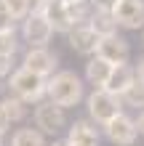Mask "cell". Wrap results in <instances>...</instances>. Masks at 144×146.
<instances>
[{"instance_id": "cell-1", "label": "cell", "mask_w": 144, "mask_h": 146, "mask_svg": "<svg viewBox=\"0 0 144 146\" xmlns=\"http://www.w3.org/2000/svg\"><path fill=\"white\" fill-rule=\"evenodd\" d=\"M48 98L59 106H75L83 98V82L75 72H59L48 82Z\"/></svg>"}, {"instance_id": "cell-2", "label": "cell", "mask_w": 144, "mask_h": 146, "mask_svg": "<svg viewBox=\"0 0 144 146\" xmlns=\"http://www.w3.org/2000/svg\"><path fill=\"white\" fill-rule=\"evenodd\" d=\"M11 90L19 96L21 101H38L43 93H48V82L43 74L27 69V66H21L19 72L11 74Z\"/></svg>"}, {"instance_id": "cell-3", "label": "cell", "mask_w": 144, "mask_h": 146, "mask_svg": "<svg viewBox=\"0 0 144 146\" xmlns=\"http://www.w3.org/2000/svg\"><path fill=\"white\" fill-rule=\"evenodd\" d=\"M88 111L96 122H109L112 117L120 114V96L109 93L107 88H96L88 96Z\"/></svg>"}, {"instance_id": "cell-4", "label": "cell", "mask_w": 144, "mask_h": 146, "mask_svg": "<svg viewBox=\"0 0 144 146\" xmlns=\"http://www.w3.org/2000/svg\"><path fill=\"white\" fill-rule=\"evenodd\" d=\"M51 35H54V27H51V21L46 19L43 11H32L24 16V37H27V42L32 48L46 45L51 40Z\"/></svg>"}, {"instance_id": "cell-5", "label": "cell", "mask_w": 144, "mask_h": 146, "mask_svg": "<svg viewBox=\"0 0 144 146\" xmlns=\"http://www.w3.org/2000/svg\"><path fill=\"white\" fill-rule=\"evenodd\" d=\"M104 130H107V138L112 143H120V146H131L136 141V133H139V125L133 122L131 117H125L123 111L117 117H112L109 122H104Z\"/></svg>"}, {"instance_id": "cell-6", "label": "cell", "mask_w": 144, "mask_h": 146, "mask_svg": "<svg viewBox=\"0 0 144 146\" xmlns=\"http://www.w3.org/2000/svg\"><path fill=\"white\" fill-rule=\"evenodd\" d=\"M35 125L43 133H59L64 127V106H59L56 101H46L35 109Z\"/></svg>"}, {"instance_id": "cell-7", "label": "cell", "mask_w": 144, "mask_h": 146, "mask_svg": "<svg viewBox=\"0 0 144 146\" xmlns=\"http://www.w3.org/2000/svg\"><path fill=\"white\" fill-rule=\"evenodd\" d=\"M115 19L125 29H139L144 27V3L141 0H117L112 8Z\"/></svg>"}, {"instance_id": "cell-8", "label": "cell", "mask_w": 144, "mask_h": 146, "mask_svg": "<svg viewBox=\"0 0 144 146\" xmlns=\"http://www.w3.org/2000/svg\"><path fill=\"white\" fill-rule=\"evenodd\" d=\"M43 13L51 21L54 32H70L75 27V19L70 13V3H67V0H48L43 5Z\"/></svg>"}, {"instance_id": "cell-9", "label": "cell", "mask_w": 144, "mask_h": 146, "mask_svg": "<svg viewBox=\"0 0 144 146\" xmlns=\"http://www.w3.org/2000/svg\"><path fill=\"white\" fill-rule=\"evenodd\" d=\"M101 35L91 27V24H75L70 29V45L78 50V53L88 56V53H96V45H99Z\"/></svg>"}, {"instance_id": "cell-10", "label": "cell", "mask_w": 144, "mask_h": 146, "mask_svg": "<svg viewBox=\"0 0 144 146\" xmlns=\"http://www.w3.org/2000/svg\"><path fill=\"white\" fill-rule=\"evenodd\" d=\"M96 56L107 58L109 64H125L128 61V42L117 35H104L96 45Z\"/></svg>"}, {"instance_id": "cell-11", "label": "cell", "mask_w": 144, "mask_h": 146, "mask_svg": "<svg viewBox=\"0 0 144 146\" xmlns=\"http://www.w3.org/2000/svg\"><path fill=\"white\" fill-rule=\"evenodd\" d=\"M133 82H136V72H133L128 64H115L112 66V74H109V80H107L104 88L109 93H115V96H123Z\"/></svg>"}, {"instance_id": "cell-12", "label": "cell", "mask_w": 144, "mask_h": 146, "mask_svg": "<svg viewBox=\"0 0 144 146\" xmlns=\"http://www.w3.org/2000/svg\"><path fill=\"white\" fill-rule=\"evenodd\" d=\"M24 66L46 77V74H51V72L56 69V56L48 53L43 45H40V48H32L29 53H27V58H24Z\"/></svg>"}, {"instance_id": "cell-13", "label": "cell", "mask_w": 144, "mask_h": 146, "mask_svg": "<svg viewBox=\"0 0 144 146\" xmlns=\"http://www.w3.org/2000/svg\"><path fill=\"white\" fill-rule=\"evenodd\" d=\"M112 66H115V64H109L107 58H101V56L91 58V61L86 64V77H88V82L96 85V88H104L107 80H109V74H112Z\"/></svg>"}, {"instance_id": "cell-14", "label": "cell", "mask_w": 144, "mask_h": 146, "mask_svg": "<svg viewBox=\"0 0 144 146\" xmlns=\"http://www.w3.org/2000/svg\"><path fill=\"white\" fill-rule=\"evenodd\" d=\"M67 141L72 146H99V133H96V127L88 125V122H75L70 127V138Z\"/></svg>"}, {"instance_id": "cell-15", "label": "cell", "mask_w": 144, "mask_h": 146, "mask_svg": "<svg viewBox=\"0 0 144 146\" xmlns=\"http://www.w3.org/2000/svg\"><path fill=\"white\" fill-rule=\"evenodd\" d=\"M91 27H94L101 37L104 35H115V27H117V19H115V13L112 11H104V8H96L94 16H91Z\"/></svg>"}, {"instance_id": "cell-16", "label": "cell", "mask_w": 144, "mask_h": 146, "mask_svg": "<svg viewBox=\"0 0 144 146\" xmlns=\"http://www.w3.org/2000/svg\"><path fill=\"white\" fill-rule=\"evenodd\" d=\"M11 146H46L43 135H40L38 130H29V127H24V130H19L13 135Z\"/></svg>"}, {"instance_id": "cell-17", "label": "cell", "mask_w": 144, "mask_h": 146, "mask_svg": "<svg viewBox=\"0 0 144 146\" xmlns=\"http://www.w3.org/2000/svg\"><path fill=\"white\" fill-rule=\"evenodd\" d=\"M123 98L128 101L131 106H136V109H144V82L139 80V77H136V82H133L131 88L123 93Z\"/></svg>"}, {"instance_id": "cell-18", "label": "cell", "mask_w": 144, "mask_h": 146, "mask_svg": "<svg viewBox=\"0 0 144 146\" xmlns=\"http://www.w3.org/2000/svg\"><path fill=\"white\" fill-rule=\"evenodd\" d=\"M3 106H5V111H8V117H11V122H19V119L24 117V104H21V98H5Z\"/></svg>"}, {"instance_id": "cell-19", "label": "cell", "mask_w": 144, "mask_h": 146, "mask_svg": "<svg viewBox=\"0 0 144 146\" xmlns=\"http://www.w3.org/2000/svg\"><path fill=\"white\" fill-rule=\"evenodd\" d=\"M3 3L16 19H24V16L29 13V0H3Z\"/></svg>"}, {"instance_id": "cell-20", "label": "cell", "mask_w": 144, "mask_h": 146, "mask_svg": "<svg viewBox=\"0 0 144 146\" xmlns=\"http://www.w3.org/2000/svg\"><path fill=\"white\" fill-rule=\"evenodd\" d=\"M13 50H16V35H13V29L0 32V53H11L13 56Z\"/></svg>"}, {"instance_id": "cell-21", "label": "cell", "mask_w": 144, "mask_h": 146, "mask_svg": "<svg viewBox=\"0 0 144 146\" xmlns=\"http://www.w3.org/2000/svg\"><path fill=\"white\" fill-rule=\"evenodd\" d=\"M13 19L16 16L5 8V3L0 0V32H5V29H13Z\"/></svg>"}, {"instance_id": "cell-22", "label": "cell", "mask_w": 144, "mask_h": 146, "mask_svg": "<svg viewBox=\"0 0 144 146\" xmlns=\"http://www.w3.org/2000/svg\"><path fill=\"white\" fill-rule=\"evenodd\" d=\"M8 127H11V117H8V111L3 106V101H0V133H5Z\"/></svg>"}, {"instance_id": "cell-23", "label": "cell", "mask_w": 144, "mask_h": 146, "mask_svg": "<svg viewBox=\"0 0 144 146\" xmlns=\"http://www.w3.org/2000/svg\"><path fill=\"white\" fill-rule=\"evenodd\" d=\"M11 72V53H0V77Z\"/></svg>"}, {"instance_id": "cell-24", "label": "cell", "mask_w": 144, "mask_h": 146, "mask_svg": "<svg viewBox=\"0 0 144 146\" xmlns=\"http://www.w3.org/2000/svg\"><path fill=\"white\" fill-rule=\"evenodd\" d=\"M91 3H94L96 8H104V11H112V8H115V3H117V0H91Z\"/></svg>"}, {"instance_id": "cell-25", "label": "cell", "mask_w": 144, "mask_h": 146, "mask_svg": "<svg viewBox=\"0 0 144 146\" xmlns=\"http://www.w3.org/2000/svg\"><path fill=\"white\" fill-rule=\"evenodd\" d=\"M48 3V0H29V5L35 8V11H43V5Z\"/></svg>"}, {"instance_id": "cell-26", "label": "cell", "mask_w": 144, "mask_h": 146, "mask_svg": "<svg viewBox=\"0 0 144 146\" xmlns=\"http://www.w3.org/2000/svg\"><path fill=\"white\" fill-rule=\"evenodd\" d=\"M136 77L144 82V58H141V61H139V66H136Z\"/></svg>"}, {"instance_id": "cell-27", "label": "cell", "mask_w": 144, "mask_h": 146, "mask_svg": "<svg viewBox=\"0 0 144 146\" xmlns=\"http://www.w3.org/2000/svg\"><path fill=\"white\" fill-rule=\"evenodd\" d=\"M136 125H139V133L144 135V111H141V117H139V122H136Z\"/></svg>"}, {"instance_id": "cell-28", "label": "cell", "mask_w": 144, "mask_h": 146, "mask_svg": "<svg viewBox=\"0 0 144 146\" xmlns=\"http://www.w3.org/2000/svg\"><path fill=\"white\" fill-rule=\"evenodd\" d=\"M51 146H70V141H54Z\"/></svg>"}, {"instance_id": "cell-29", "label": "cell", "mask_w": 144, "mask_h": 146, "mask_svg": "<svg viewBox=\"0 0 144 146\" xmlns=\"http://www.w3.org/2000/svg\"><path fill=\"white\" fill-rule=\"evenodd\" d=\"M67 3H75V0H67Z\"/></svg>"}, {"instance_id": "cell-30", "label": "cell", "mask_w": 144, "mask_h": 146, "mask_svg": "<svg viewBox=\"0 0 144 146\" xmlns=\"http://www.w3.org/2000/svg\"><path fill=\"white\" fill-rule=\"evenodd\" d=\"M0 135H3V133H0ZM0 146H3V141H0Z\"/></svg>"}]
</instances>
